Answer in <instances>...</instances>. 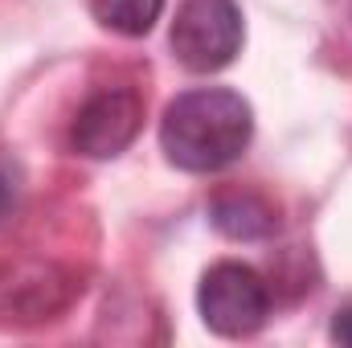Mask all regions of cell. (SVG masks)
Returning a JSON list of instances; mask_svg holds the SVG:
<instances>
[{
	"mask_svg": "<svg viewBox=\"0 0 352 348\" xmlns=\"http://www.w3.org/2000/svg\"><path fill=\"white\" fill-rule=\"evenodd\" d=\"M209 217L234 242H258L266 234H274V209L266 205L258 193L226 188V193H217L209 201Z\"/></svg>",
	"mask_w": 352,
	"mask_h": 348,
	"instance_id": "5",
	"label": "cell"
},
{
	"mask_svg": "<svg viewBox=\"0 0 352 348\" xmlns=\"http://www.w3.org/2000/svg\"><path fill=\"white\" fill-rule=\"evenodd\" d=\"M254 111L230 87H197L176 94L160 119V148L180 173H221L246 156Z\"/></svg>",
	"mask_w": 352,
	"mask_h": 348,
	"instance_id": "1",
	"label": "cell"
},
{
	"mask_svg": "<svg viewBox=\"0 0 352 348\" xmlns=\"http://www.w3.org/2000/svg\"><path fill=\"white\" fill-rule=\"evenodd\" d=\"M90 17L119 37H144L164 17V0H90Z\"/></svg>",
	"mask_w": 352,
	"mask_h": 348,
	"instance_id": "6",
	"label": "cell"
},
{
	"mask_svg": "<svg viewBox=\"0 0 352 348\" xmlns=\"http://www.w3.org/2000/svg\"><path fill=\"white\" fill-rule=\"evenodd\" d=\"M144 127V102L135 90H98L74 119L70 144L87 160H115L135 144Z\"/></svg>",
	"mask_w": 352,
	"mask_h": 348,
	"instance_id": "4",
	"label": "cell"
},
{
	"mask_svg": "<svg viewBox=\"0 0 352 348\" xmlns=\"http://www.w3.org/2000/svg\"><path fill=\"white\" fill-rule=\"evenodd\" d=\"M246 41V21L234 0H184L176 8L173 33V58L188 74H217L226 70Z\"/></svg>",
	"mask_w": 352,
	"mask_h": 348,
	"instance_id": "3",
	"label": "cell"
},
{
	"mask_svg": "<svg viewBox=\"0 0 352 348\" xmlns=\"http://www.w3.org/2000/svg\"><path fill=\"white\" fill-rule=\"evenodd\" d=\"M328 12H332V25H340V41L352 45V0H328Z\"/></svg>",
	"mask_w": 352,
	"mask_h": 348,
	"instance_id": "7",
	"label": "cell"
},
{
	"mask_svg": "<svg viewBox=\"0 0 352 348\" xmlns=\"http://www.w3.org/2000/svg\"><path fill=\"white\" fill-rule=\"evenodd\" d=\"M332 340L352 348V303H349V307H340V312L332 316Z\"/></svg>",
	"mask_w": 352,
	"mask_h": 348,
	"instance_id": "8",
	"label": "cell"
},
{
	"mask_svg": "<svg viewBox=\"0 0 352 348\" xmlns=\"http://www.w3.org/2000/svg\"><path fill=\"white\" fill-rule=\"evenodd\" d=\"M12 209V180H8V173L0 168V217Z\"/></svg>",
	"mask_w": 352,
	"mask_h": 348,
	"instance_id": "9",
	"label": "cell"
},
{
	"mask_svg": "<svg viewBox=\"0 0 352 348\" xmlns=\"http://www.w3.org/2000/svg\"><path fill=\"white\" fill-rule=\"evenodd\" d=\"M197 312H201V324L213 336L246 340V336L263 332L266 316H270V287L246 262H234V259L213 262L201 274Z\"/></svg>",
	"mask_w": 352,
	"mask_h": 348,
	"instance_id": "2",
	"label": "cell"
}]
</instances>
